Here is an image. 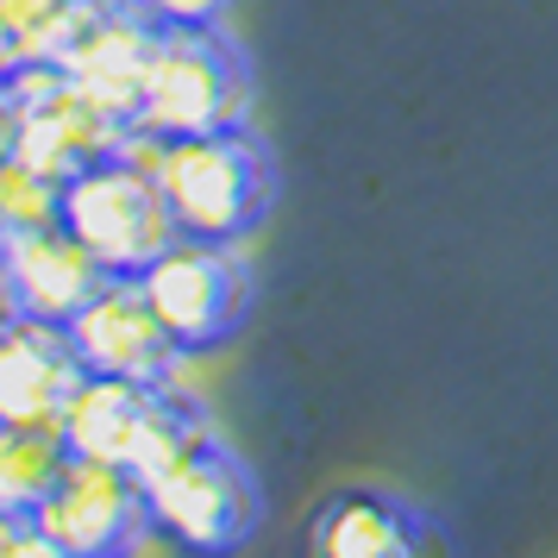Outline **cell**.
<instances>
[{
    "mask_svg": "<svg viewBox=\"0 0 558 558\" xmlns=\"http://www.w3.org/2000/svg\"><path fill=\"white\" fill-rule=\"evenodd\" d=\"M0 558H70V553H63L51 533H45V527L26 514V521H13V527H7V546H0Z\"/></svg>",
    "mask_w": 558,
    "mask_h": 558,
    "instance_id": "16",
    "label": "cell"
},
{
    "mask_svg": "<svg viewBox=\"0 0 558 558\" xmlns=\"http://www.w3.org/2000/svg\"><path fill=\"white\" fill-rule=\"evenodd\" d=\"M57 207H63V182L57 177L32 170V163H20V157L0 163V245H7L13 232L51 227Z\"/></svg>",
    "mask_w": 558,
    "mask_h": 558,
    "instance_id": "14",
    "label": "cell"
},
{
    "mask_svg": "<svg viewBox=\"0 0 558 558\" xmlns=\"http://www.w3.org/2000/svg\"><path fill=\"white\" fill-rule=\"evenodd\" d=\"M7 527H13V514H0V546H7Z\"/></svg>",
    "mask_w": 558,
    "mask_h": 558,
    "instance_id": "20",
    "label": "cell"
},
{
    "mask_svg": "<svg viewBox=\"0 0 558 558\" xmlns=\"http://www.w3.org/2000/svg\"><path fill=\"white\" fill-rule=\"evenodd\" d=\"M0 257H7V282H13L20 314H26V320H51V327H70L107 282L95 252H88L63 220L13 232V239L0 245Z\"/></svg>",
    "mask_w": 558,
    "mask_h": 558,
    "instance_id": "10",
    "label": "cell"
},
{
    "mask_svg": "<svg viewBox=\"0 0 558 558\" xmlns=\"http://www.w3.org/2000/svg\"><path fill=\"white\" fill-rule=\"evenodd\" d=\"M70 464V439L57 421H0V514L26 521L57 489Z\"/></svg>",
    "mask_w": 558,
    "mask_h": 558,
    "instance_id": "13",
    "label": "cell"
},
{
    "mask_svg": "<svg viewBox=\"0 0 558 558\" xmlns=\"http://www.w3.org/2000/svg\"><path fill=\"white\" fill-rule=\"evenodd\" d=\"M20 320V302H13V282H7V257H0V332Z\"/></svg>",
    "mask_w": 558,
    "mask_h": 558,
    "instance_id": "18",
    "label": "cell"
},
{
    "mask_svg": "<svg viewBox=\"0 0 558 558\" xmlns=\"http://www.w3.org/2000/svg\"><path fill=\"white\" fill-rule=\"evenodd\" d=\"M157 26H220L239 0H138Z\"/></svg>",
    "mask_w": 558,
    "mask_h": 558,
    "instance_id": "15",
    "label": "cell"
},
{
    "mask_svg": "<svg viewBox=\"0 0 558 558\" xmlns=\"http://www.w3.org/2000/svg\"><path fill=\"white\" fill-rule=\"evenodd\" d=\"M63 439L76 458H107L145 477L151 464L189 446L202 427H214L202 396L177 383H126V377H82L70 408H63Z\"/></svg>",
    "mask_w": 558,
    "mask_h": 558,
    "instance_id": "5",
    "label": "cell"
},
{
    "mask_svg": "<svg viewBox=\"0 0 558 558\" xmlns=\"http://www.w3.org/2000/svg\"><path fill=\"white\" fill-rule=\"evenodd\" d=\"M13 151H20V107H13L7 88H0V163H7Z\"/></svg>",
    "mask_w": 558,
    "mask_h": 558,
    "instance_id": "17",
    "label": "cell"
},
{
    "mask_svg": "<svg viewBox=\"0 0 558 558\" xmlns=\"http://www.w3.org/2000/svg\"><path fill=\"white\" fill-rule=\"evenodd\" d=\"M252 120V63L239 38L220 26H157L151 76L132 113V138H195V132L245 126Z\"/></svg>",
    "mask_w": 558,
    "mask_h": 558,
    "instance_id": "3",
    "label": "cell"
},
{
    "mask_svg": "<svg viewBox=\"0 0 558 558\" xmlns=\"http://www.w3.org/2000/svg\"><path fill=\"white\" fill-rule=\"evenodd\" d=\"M295 558H452V533L396 483L352 477L307 508Z\"/></svg>",
    "mask_w": 558,
    "mask_h": 558,
    "instance_id": "7",
    "label": "cell"
},
{
    "mask_svg": "<svg viewBox=\"0 0 558 558\" xmlns=\"http://www.w3.org/2000/svg\"><path fill=\"white\" fill-rule=\"evenodd\" d=\"M13 63H20V57H13V51H7V45H0V82L13 76Z\"/></svg>",
    "mask_w": 558,
    "mask_h": 558,
    "instance_id": "19",
    "label": "cell"
},
{
    "mask_svg": "<svg viewBox=\"0 0 558 558\" xmlns=\"http://www.w3.org/2000/svg\"><path fill=\"white\" fill-rule=\"evenodd\" d=\"M138 489L151 546L170 558H239L264 527V483L220 427H202L189 446L151 464Z\"/></svg>",
    "mask_w": 558,
    "mask_h": 558,
    "instance_id": "1",
    "label": "cell"
},
{
    "mask_svg": "<svg viewBox=\"0 0 558 558\" xmlns=\"http://www.w3.org/2000/svg\"><path fill=\"white\" fill-rule=\"evenodd\" d=\"M151 170L182 239L245 245L277 207V157L252 120L195 138H163L151 145Z\"/></svg>",
    "mask_w": 558,
    "mask_h": 558,
    "instance_id": "2",
    "label": "cell"
},
{
    "mask_svg": "<svg viewBox=\"0 0 558 558\" xmlns=\"http://www.w3.org/2000/svg\"><path fill=\"white\" fill-rule=\"evenodd\" d=\"M70 558H132L151 527H145V489L126 464L107 458H76L63 464L57 489L32 514Z\"/></svg>",
    "mask_w": 558,
    "mask_h": 558,
    "instance_id": "8",
    "label": "cell"
},
{
    "mask_svg": "<svg viewBox=\"0 0 558 558\" xmlns=\"http://www.w3.org/2000/svg\"><path fill=\"white\" fill-rule=\"evenodd\" d=\"M57 220L95 252V264H101L107 277H145L157 257L182 239L177 220H170V202L157 189L151 145L145 138L95 157L88 170H76V177L63 182Z\"/></svg>",
    "mask_w": 558,
    "mask_h": 558,
    "instance_id": "4",
    "label": "cell"
},
{
    "mask_svg": "<svg viewBox=\"0 0 558 558\" xmlns=\"http://www.w3.org/2000/svg\"><path fill=\"white\" fill-rule=\"evenodd\" d=\"M70 345H76L88 377H126V383H177L182 377V345L163 332L157 307L145 302L138 277H107L101 295L70 320Z\"/></svg>",
    "mask_w": 558,
    "mask_h": 558,
    "instance_id": "9",
    "label": "cell"
},
{
    "mask_svg": "<svg viewBox=\"0 0 558 558\" xmlns=\"http://www.w3.org/2000/svg\"><path fill=\"white\" fill-rule=\"evenodd\" d=\"M82 371L70 332L51 320H13L0 332V421H63Z\"/></svg>",
    "mask_w": 558,
    "mask_h": 558,
    "instance_id": "12",
    "label": "cell"
},
{
    "mask_svg": "<svg viewBox=\"0 0 558 558\" xmlns=\"http://www.w3.org/2000/svg\"><path fill=\"white\" fill-rule=\"evenodd\" d=\"M151 51H157V20L145 7H101L82 38L63 51V70L95 107H107L113 120L138 113V95H145V76H151Z\"/></svg>",
    "mask_w": 558,
    "mask_h": 558,
    "instance_id": "11",
    "label": "cell"
},
{
    "mask_svg": "<svg viewBox=\"0 0 558 558\" xmlns=\"http://www.w3.org/2000/svg\"><path fill=\"white\" fill-rule=\"evenodd\" d=\"M138 289L157 307L163 332L182 345V357L227 352L232 339L252 327L257 307L252 264L239 257V245H207V239H177L138 277Z\"/></svg>",
    "mask_w": 558,
    "mask_h": 558,
    "instance_id": "6",
    "label": "cell"
},
{
    "mask_svg": "<svg viewBox=\"0 0 558 558\" xmlns=\"http://www.w3.org/2000/svg\"><path fill=\"white\" fill-rule=\"evenodd\" d=\"M95 7H138V0H95Z\"/></svg>",
    "mask_w": 558,
    "mask_h": 558,
    "instance_id": "21",
    "label": "cell"
}]
</instances>
